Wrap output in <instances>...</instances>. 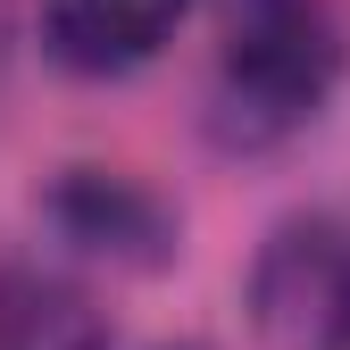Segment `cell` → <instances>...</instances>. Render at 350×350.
Here are the masks:
<instances>
[{"label":"cell","mask_w":350,"mask_h":350,"mask_svg":"<svg viewBox=\"0 0 350 350\" xmlns=\"http://www.w3.org/2000/svg\"><path fill=\"white\" fill-rule=\"evenodd\" d=\"M342 83V17L334 0H234L217 59V134L284 142Z\"/></svg>","instance_id":"1"},{"label":"cell","mask_w":350,"mask_h":350,"mask_svg":"<svg viewBox=\"0 0 350 350\" xmlns=\"http://www.w3.org/2000/svg\"><path fill=\"white\" fill-rule=\"evenodd\" d=\"M250 325L267 350H350V226L292 217L250 258Z\"/></svg>","instance_id":"2"},{"label":"cell","mask_w":350,"mask_h":350,"mask_svg":"<svg viewBox=\"0 0 350 350\" xmlns=\"http://www.w3.org/2000/svg\"><path fill=\"white\" fill-rule=\"evenodd\" d=\"M192 0H42V42L75 75H125L184 25Z\"/></svg>","instance_id":"3"},{"label":"cell","mask_w":350,"mask_h":350,"mask_svg":"<svg viewBox=\"0 0 350 350\" xmlns=\"http://www.w3.org/2000/svg\"><path fill=\"white\" fill-rule=\"evenodd\" d=\"M0 350H109V334L59 275H0Z\"/></svg>","instance_id":"4"},{"label":"cell","mask_w":350,"mask_h":350,"mask_svg":"<svg viewBox=\"0 0 350 350\" xmlns=\"http://www.w3.org/2000/svg\"><path fill=\"white\" fill-rule=\"evenodd\" d=\"M0 42H9V0H0Z\"/></svg>","instance_id":"5"}]
</instances>
